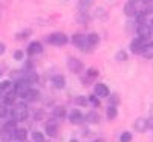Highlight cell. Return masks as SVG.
Wrapping results in <instances>:
<instances>
[{"instance_id": "cell-11", "label": "cell", "mask_w": 153, "mask_h": 142, "mask_svg": "<svg viewBox=\"0 0 153 142\" xmlns=\"http://www.w3.org/2000/svg\"><path fill=\"white\" fill-rule=\"evenodd\" d=\"M147 128H149V121L144 119V118H139L135 121V130L139 132V133H144L147 132Z\"/></svg>"}, {"instance_id": "cell-44", "label": "cell", "mask_w": 153, "mask_h": 142, "mask_svg": "<svg viewBox=\"0 0 153 142\" xmlns=\"http://www.w3.org/2000/svg\"><path fill=\"white\" fill-rule=\"evenodd\" d=\"M150 23H152V24H150V28H153V20H152V21H150Z\"/></svg>"}, {"instance_id": "cell-32", "label": "cell", "mask_w": 153, "mask_h": 142, "mask_svg": "<svg viewBox=\"0 0 153 142\" xmlns=\"http://www.w3.org/2000/svg\"><path fill=\"white\" fill-rule=\"evenodd\" d=\"M75 102H76L78 106H81V107H86V106L89 104V101H87V98H86V96H78V98L75 99Z\"/></svg>"}, {"instance_id": "cell-42", "label": "cell", "mask_w": 153, "mask_h": 142, "mask_svg": "<svg viewBox=\"0 0 153 142\" xmlns=\"http://www.w3.org/2000/svg\"><path fill=\"white\" fill-rule=\"evenodd\" d=\"M129 2H132V3H135V2H141V0H129Z\"/></svg>"}, {"instance_id": "cell-31", "label": "cell", "mask_w": 153, "mask_h": 142, "mask_svg": "<svg viewBox=\"0 0 153 142\" xmlns=\"http://www.w3.org/2000/svg\"><path fill=\"white\" fill-rule=\"evenodd\" d=\"M115 58H117L118 61H126L127 60V52L126 50H118V52L115 54Z\"/></svg>"}, {"instance_id": "cell-30", "label": "cell", "mask_w": 153, "mask_h": 142, "mask_svg": "<svg viewBox=\"0 0 153 142\" xmlns=\"http://www.w3.org/2000/svg\"><path fill=\"white\" fill-rule=\"evenodd\" d=\"M132 133H129V132H124V133H121V136H120V142H130L132 141Z\"/></svg>"}, {"instance_id": "cell-39", "label": "cell", "mask_w": 153, "mask_h": 142, "mask_svg": "<svg viewBox=\"0 0 153 142\" xmlns=\"http://www.w3.org/2000/svg\"><path fill=\"white\" fill-rule=\"evenodd\" d=\"M26 34H29V31H25V32H22V34H17L16 38H17V40H23V38H26V37H28Z\"/></svg>"}, {"instance_id": "cell-41", "label": "cell", "mask_w": 153, "mask_h": 142, "mask_svg": "<svg viewBox=\"0 0 153 142\" xmlns=\"http://www.w3.org/2000/svg\"><path fill=\"white\" fill-rule=\"evenodd\" d=\"M94 142H104V139H101V138H100V139H95Z\"/></svg>"}, {"instance_id": "cell-10", "label": "cell", "mask_w": 153, "mask_h": 142, "mask_svg": "<svg viewBox=\"0 0 153 142\" xmlns=\"http://www.w3.org/2000/svg\"><path fill=\"white\" fill-rule=\"evenodd\" d=\"M12 138H14L17 142H25L26 141V138H28V132L25 130V128H16L14 130V133H12Z\"/></svg>"}, {"instance_id": "cell-14", "label": "cell", "mask_w": 153, "mask_h": 142, "mask_svg": "<svg viewBox=\"0 0 153 142\" xmlns=\"http://www.w3.org/2000/svg\"><path fill=\"white\" fill-rule=\"evenodd\" d=\"M45 133H46L48 136H51V138H55V136L58 135V128H57L55 124L49 122V124H46V127H45Z\"/></svg>"}, {"instance_id": "cell-8", "label": "cell", "mask_w": 153, "mask_h": 142, "mask_svg": "<svg viewBox=\"0 0 153 142\" xmlns=\"http://www.w3.org/2000/svg\"><path fill=\"white\" fill-rule=\"evenodd\" d=\"M83 119H84V116L81 115L80 110H72V112L69 113V121H71V124H74V125L81 124Z\"/></svg>"}, {"instance_id": "cell-2", "label": "cell", "mask_w": 153, "mask_h": 142, "mask_svg": "<svg viewBox=\"0 0 153 142\" xmlns=\"http://www.w3.org/2000/svg\"><path fill=\"white\" fill-rule=\"evenodd\" d=\"M68 69L72 73H81L83 69H84V64H83V61L71 57V58H68Z\"/></svg>"}, {"instance_id": "cell-36", "label": "cell", "mask_w": 153, "mask_h": 142, "mask_svg": "<svg viewBox=\"0 0 153 142\" xmlns=\"http://www.w3.org/2000/svg\"><path fill=\"white\" fill-rule=\"evenodd\" d=\"M23 57H25V52H23V50H16V52H14V60H23Z\"/></svg>"}, {"instance_id": "cell-40", "label": "cell", "mask_w": 153, "mask_h": 142, "mask_svg": "<svg viewBox=\"0 0 153 142\" xmlns=\"http://www.w3.org/2000/svg\"><path fill=\"white\" fill-rule=\"evenodd\" d=\"M5 50H6V46H5L3 43H0V55H3Z\"/></svg>"}, {"instance_id": "cell-7", "label": "cell", "mask_w": 153, "mask_h": 142, "mask_svg": "<svg viewBox=\"0 0 153 142\" xmlns=\"http://www.w3.org/2000/svg\"><path fill=\"white\" fill-rule=\"evenodd\" d=\"M72 43L76 47H80V49H84L86 46H89L87 44V40H86V35H83V34H75L72 37Z\"/></svg>"}, {"instance_id": "cell-24", "label": "cell", "mask_w": 153, "mask_h": 142, "mask_svg": "<svg viewBox=\"0 0 153 142\" xmlns=\"http://www.w3.org/2000/svg\"><path fill=\"white\" fill-rule=\"evenodd\" d=\"M12 112H28V104L26 102H14V109H12Z\"/></svg>"}, {"instance_id": "cell-9", "label": "cell", "mask_w": 153, "mask_h": 142, "mask_svg": "<svg viewBox=\"0 0 153 142\" xmlns=\"http://www.w3.org/2000/svg\"><path fill=\"white\" fill-rule=\"evenodd\" d=\"M23 98L26 99V101H29V102H35V101L40 99V92H38L37 89H32V87H31L28 92L23 95Z\"/></svg>"}, {"instance_id": "cell-26", "label": "cell", "mask_w": 153, "mask_h": 142, "mask_svg": "<svg viewBox=\"0 0 153 142\" xmlns=\"http://www.w3.org/2000/svg\"><path fill=\"white\" fill-rule=\"evenodd\" d=\"M54 116H55V118H58V119H63L66 116V110L63 109V107H55L54 109Z\"/></svg>"}, {"instance_id": "cell-37", "label": "cell", "mask_w": 153, "mask_h": 142, "mask_svg": "<svg viewBox=\"0 0 153 142\" xmlns=\"http://www.w3.org/2000/svg\"><path fill=\"white\" fill-rule=\"evenodd\" d=\"M8 115V109H6V106L3 104V106H0V118H5V116Z\"/></svg>"}, {"instance_id": "cell-35", "label": "cell", "mask_w": 153, "mask_h": 142, "mask_svg": "<svg viewBox=\"0 0 153 142\" xmlns=\"http://www.w3.org/2000/svg\"><path fill=\"white\" fill-rule=\"evenodd\" d=\"M87 76H89V78H97V76H98V70L97 69H89L87 70Z\"/></svg>"}, {"instance_id": "cell-12", "label": "cell", "mask_w": 153, "mask_h": 142, "mask_svg": "<svg viewBox=\"0 0 153 142\" xmlns=\"http://www.w3.org/2000/svg\"><path fill=\"white\" fill-rule=\"evenodd\" d=\"M42 52H43V46H42V43L32 41V43L28 46V54H29V55H37V54H42Z\"/></svg>"}, {"instance_id": "cell-28", "label": "cell", "mask_w": 153, "mask_h": 142, "mask_svg": "<svg viewBox=\"0 0 153 142\" xmlns=\"http://www.w3.org/2000/svg\"><path fill=\"white\" fill-rule=\"evenodd\" d=\"M32 139L35 141V142H45V135L42 133V132H32Z\"/></svg>"}, {"instance_id": "cell-38", "label": "cell", "mask_w": 153, "mask_h": 142, "mask_svg": "<svg viewBox=\"0 0 153 142\" xmlns=\"http://www.w3.org/2000/svg\"><path fill=\"white\" fill-rule=\"evenodd\" d=\"M109 99H110V102H112V104H118V102H120V98H118V95H109Z\"/></svg>"}, {"instance_id": "cell-27", "label": "cell", "mask_w": 153, "mask_h": 142, "mask_svg": "<svg viewBox=\"0 0 153 142\" xmlns=\"http://www.w3.org/2000/svg\"><path fill=\"white\" fill-rule=\"evenodd\" d=\"M16 128H17V121H14V119H11V121H8V122L5 124V130H8V132H11V133H14Z\"/></svg>"}, {"instance_id": "cell-15", "label": "cell", "mask_w": 153, "mask_h": 142, "mask_svg": "<svg viewBox=\"0 0 153 142\" xmlns=\"http://www.w3.org/2000/svg\"><path fill=\"white\" fill-rule=\"evenodd\" d=\"M124 14H126L127 17H133V16H136V8H135V3L127 2V3L124 5Z\"/></svg>"}, {"instance_id": "cell-34", "label": "cell", "mask_w": 153, "mask_h": 142, "mask_svg": "<svg viewBox=\"0 0 153 142\" xmlns=\"http://www.w3.org/2000/svg\"><path fill=\"white\" fill-rule=\"evenodd\" d=\"M146 21V14L144 12H141V14H136V23L138 24H144Z\"/></svg>"}, {"instance_id": "cell-23", "label": "cell", "mask_w": 153, "mask_h": 142, "mask_svg": "<svg viewBox=\"0 0 153 142\" xmlns=\"http://www.w3.org/2000/svg\"><path fill=\"white\" fill-rule=\"evenodd\" d=\"M92 2H94V0H80V2H78L80 12H87V9H89V6L92 5Z\"/></svg>"}, {"instance_id": "cell-22", "label": "cell", "mask_w": 153, "mask_h": 142, "mask_svg": "<svg viewBox=\"0 0 153 142\" xmlns=\"http://www.w3.org/2000/svg\"><path fill=\"white\" fill-rule=\"evenodd\" d=\"M117 115H118V109L115 107V106H109V107L106 109L107 119H115V118H117Z\"/></svg>"}, {"instance_id": "cell-16", "label": "cell", "mask_w": 153, "mask_h": 142, "mask_svg": "<svg viewBox=\"0 0 153 142\" xmlns=\"http://www.w3.org/2000/svg\"><path fill=\"white\" fill-rule=\"evenodd\" d=\"M16 96H17V93L14 92V90H11V92H6V95H5V98H3V104H5V106L14 104V102H16Z\"/></svg>"}, {"instance_id": "cell-5", "label": "cell", "mask_w": 153, "mask_h": 142, "mask_svg": "<svg viewBox=\"0 0 153 142\" xmlns=\"http://www.w3.org/2000/svg\"><path fill=\"white\" fill-rule=\"evenodd\" d=\"M95 95L98 96V98H109V95H110V90H109V87L106 86V84H103V83H98V84H95Z\"/></svg>"}, {"instance_id": "cell-4", "label": "cell", "mask_w": 153, "mask_h": 142, "mask_svg": "<svg viewBox=\"0 0 153 142\" xmlns=\"http://www.w3.org/2000/svg\"><path fill=\"white\" fill-rule=\"evenodd\" d=\"M144 46H146V40H143V38H135V40L130 43V50L133 54H143V50H144Z\"/></svg>"}, {"instance_id": "cell-45", "label": "cell", "mask_w": 153, "mask_h": 142, "mask_svg": "<svg viewBox=\"0 0 153 142\" xmlns=\"http://www.w3.org/2000/svg\"><path fill=\"white\" fill-rule=\"evenodd\" d=\"M0 93H3V92H2V87H0Z\"/></svg>"}, {"instance_id": "cell-6", "label": "cell", "mask_w": 153, "mask_h": 142, "mask_svg": "<svg viewBox=\"0 0 153 142\" xmlns=\"http://www.w3.org/2000/svg\"><path fill=\"white\" fill-rule=\"evenodd\" d=\"M139 38H143V40H147V38L152 37V28L149 26V24H138V29H136Z\"/></svg>"}, {"instance_id": "cell-43", "label": "cell", "mask_w": 153, "mask_h": 142, "mask_svg": "<svg viewBox=\"0 0 153 142\" xmlns=\"http://www.w3.org/2000/svg\"><path fill=\"white\" fill-rule=\"evenodd\" d=\"M71 142H78V141H76V139H71Z\"/></svg>"}, {"instance_id": "cell-29", "label": "cell", "mask_w": 153, "mask_h": 142, "mask_svg": "<svg viewBox=\"0 0 153 142\" xmlns=\"http://www.w3.org/2000/svg\"><path fill=\"white\" fill-rule=\"evenodd\" d=\"M0 87H2V92H11L14 86H12L11 81H3V83H0Z\"/></svg>"}, {"instance_id": "cell-3", "label": "cell", "mask_w": 153, "mask_h": 142, "mask_svg": "<svg viewBox=\"0 0 153 142\" xmlns=\"http://www.w3.org/2000/svg\"><path fill=\"white\" fill-rule=\"evenodd\" d=\"M29 89H31V84H29L26 80H23V78H20V80L14 84V92H16L19 96H22V98H23V95L26 93Z\"/></svg>"}, {"instance_id": "cell-17", "label": "cell", "mask_w": 153, "mask_h": 142, "mask_svg": "<svg viewBox=\"0 0 153 142\" xmlns=\"http://www.w3.org/2000/svg\"><path fill=\"white\" fill-rule=\"evenodd\" d=\"M52 83H54V87L63 89L65 84H66V80H65V76H63V75H55V76H52Z\"/></svg>"}, {"instance_id": "cell-1", "label": "cell", "mask_w": 153, "mask_h": 142, "mask_svg": "<svg viewBox=\"0 0 153 142\" xmlns=\"http://www.w3.org/2000/svg\"><path fill=\"white\" fill-rule=\"evenodd\" d=\"M49 43L54 44V46H65L69 40H68V35L63 34V32H55V34H51L49 35Z\"/></svg>"}, {"instance_id": "cell-25", "label": "cell", "mask_w": 153, "mask_h": 142, "mask_svg": "<svg viewBox=\"0 0 153 142\" xmlns=\"http://www.w3.org/2000/svg\"><path fill=\"white\" fill-rule=\"evenodd\" d=\"M76 21L81 23V24H86L89 21V16H87V12H78L76 14Z\"/></svg>"}, {"instance_id": "cell-18", "label": "cell", "mask_w": 153, "mask_h": 142, "mask_svg": "<svg viewBox=\"0 0 153 142\" xmlns=\"http://www.w3.org/2000/svg\"><path fill=\"white\" fill-rule=\"evenodd\" d=\"M86 40H87V44L89 46H97L98 43H100V35L98 34H95V32H92V34H89V35H86Z\"/></svg>"}, {"instance_id": "cell-46", "label": "cell", "mask_w": 153, "mask_h": 142, "mask_svg": "<svg viewBox=\"0 0 153 142\" xmlns=\"http://www.w3.org/2000/svg\"><path fill=\"white\" fill-rule=\"evenodd\" d=\"M0 75H2V70H0Z\"/></svg>"}, {"instance_id": "cell-33", "label": "cell", "mask_w": 153, "mask_h": 142, "mask_svg": "<svg viewBox=\"0 0 153 142\" xmlns=\"http://www.w3.org/2000/svg\"><path fill=\"white\" fill-rule=\"evenodd\" d=\"M87 101L91 102V104H92L94 107H98V106H100V99H98V96H97V95H91Z\"/></svg>"}, {"instance_id": "cell-13", "label": "cell", "mask_w": 153, "mask_h": 142, "mask_svg": "<svg viewBox=\"0 0 153 142\" xmlns=\"http://www.w3.org/2000/svg\"><path fill=\"white\" fill-rule=\"evenodd\" d=\"M84 121L89 122V124H98V122H100V115H98L95 110H91V112L86 113Z\"/></svg>"}, {"instance_id": "cell-21", "label": "cell", "mask_w": 153, "mask_h": 142, "mask_svg": "<svg viewBox=\"0 0 153 142\" xmlns=\"http://www.w3.org/2000/svg\"><path fill=\"white\" fill-rule=\"evenodd\" d=\"M143 55H144L146 58H153V41L146 43L144 50H143Z\"/></svg>"}, {"instance_id": "cell-20", "label": "cell", "mask_w": 153, "mask_h": 142, "mask_svg": "<svg viewBox=\"0 0 153 142\" xmlns=\"http://www.w3.org/2000/svg\"><path fill=\"white\" fill-rule=\"evenodd\" d=\"M12 116H14V121H26L28 116H29V112H12Z\"/></svg>"}, {"instance_id": "cell-19", "label": "cell", "mask_w": 153, "mask_h": 142, "mask_svg": "<svg viewBox=\"0 0 153 142\" xmlns=\"http://www.w3.org/2000/svg\"><path fill=\"white\" fill-rule=\"evenodd\" d=\"M23 80H26L29 84H35L37 81H38V75L35 73V72H32V70H29V72H26L25 73V76H23Z\"/></svg>"}]
</instances>
